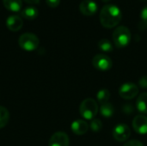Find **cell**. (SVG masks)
Here are the masks:
<instances>
[{
  "instance_id": "27",
  "label": "cell",
  "mask_w": 147,
  "mask_h": 146,
  "mask_svg": "<svg viewBox=\"0 0 147 146\" xmlns=\"http://www.w3.org/2000/svg\"><path fill=\"white\" fill-rule=\"evenodd\" d=\"M104 3H107V2H109V1H111V0H102Z\"/></svg>"
},
{
  "instance_id": "6",
  "label": "cell",
  "mask_w": 147,
  "mask_h": 146,
  "mask_svg": "<svg viewBox=\"0 0 147 146\" xmlns=\"http://www.w3.org/2000/svg\"><path fill=\"white\" fill-rule=\"evenodd\" d=\"M92 65L96 69L102 71H106L111 69L113 66V62L109 56L104 54H97L93 58Z\"/></svg>"
},
{
  "instance_id": "26",
  "label": "cell",
  "mask_w": 147,
  "mask_h": 146,
  "mask_svg": "<svg viewBox=\"0 0 147 146\" xmlns=\"http://www.w3.org/2000/svg\"><path fill=\"white\" fill-rule=\"evenodd\" d=\"M26 3H29V4H36L38 3L40 0H24Z\"/></svg>"
},
{
  "instance_id": "20",
  "label": "cell",
  "mask_w": 147,
  "mask_h": 146,
  "mask_svg": "<svg viewBox=\"0 0 147 146\" xmlns=\"http://www.w3.org/2000/svg\"><path fill=\"white\" fill-rule=\"evenodd\" d=\"M90 128L94 133H99V132H101V130L102 128V123L99 119L94 118L93 120H91V122L90 124Z\"/></svg>"
},
{
  "instance_id": "13",
  "label": "cell",
  "mask_w": 147,
  "mask_h": 146,
  "mask_svg": "<svg viewBox=\"0 0 147 146\" xmlns=\"http://www.w3.org/2000/svg\"><path fill=\"white\" fill-rule=\"evenodd\" d=\"M3 6L9 11L19 12L22 6V0H3Z\"/></svg>"
},
{
  "instance_id": "17",
  "label": "cell",
  "mask_w": 147,
  "mask_h": 146,
  "mask_svg": "<svg viewBox=\"0 0 147 146\" xmlns=\"http://www.w3.org/2000/svg\"><path fill=\"white\" fill-rule=\"evenodd\" d=\"M96 99H97V102L101 105L107 103V102H109V100L110 99V92L107 89H102L97 92Z\"/></svg>"
},
{
  "instance_id": "23",
  "label": "cell",
  "mask_w": 147,
  "mask_h": 146,
  "mask_svg": "<svg viewBox=\"0 0 147 146\" xmlns=\"http://www.w3.org/2000/svg\"><path fill=\"white\" fill-rule=\"evenodd\" d=\"M139 85L142 89H147V76H143L139 80Z\"/></svg>"
},
{
  "instance_id": "22",
  "label": "cell",
  "mask_w": 147,
  "mask_h": 146,
  "mask_svg": "<svg viewBox=\"0 0 147 146\" xmlns=\"http://www.w3.org/2000/svg\"><path fill=\"white\" fill-rule=\"evenodd\" d=\"M140 18L142 21V23H144L145 25H147V5L141 10Z\"/></svg>"
},
{
  "instance_id": "15",
  "label": "cell",
  "mask_w": 147,
  "mask_h": 146,
  "mask_svg": "<svg viewBox=\"0 0 147 146\" xmlns=\"http://www.w3.org/2000/svg\"><path fill=\"white\" fill-rule=\"evenodd\" d=\"M136 108L139 112L147 114V93H142L137 99Z\"/></svg>"
},
{
  "instance_id": "10",
  "label": "cell",
  "mask_w": 147,
  "mask_h": 146,
  "mask_svg": "<svg viewBox=\"0 0 147 146\" xmlns=\"http://www.w3.org/2000/svg\"><path fill=\"white\" fill-rule=\"evenodd\" d=\"M79 9L83 15L90 16L96 13L98 7L96 3L92 0H84L79 5Z\"/></svg>"
},
{
  "instance_id": "5",
  "label": "cell",
  "mask_w": 147,
  "mask_h": 146,
  "mask_svg": "<svg viewBox=\"0 0 147 146\" xmlns=\"http://www.w3.org/2000/svg\"><path fill=\"white\" fill-rule=\"evenodd\" d=\"M139 94V87L133 83H125L119 89V95L121 98L131 100Z\"/></svg>"
},
{
  "instance_id": "21",
  "label": "cell",
  "mask_w": 147,
  "mask_h": 146,
  "mask_svg": "<svg viewBox=\"0 0 147 146\" xmlns=\"http://www.w3.org/2000/svg\"><path fill=\"white\" fill-rule=\"evenodd\" d=\"M122 111L125 114H131L134 112V107L132 105V103H127L122 107Z\"/></svg>"
},
{
  "instance_id": "1",
  "label": "cell",
  "mask_w": 147,
  "mask_h": 146,
  "mask_svg": "<svg viewBox=\"0 0 147 146\" xmlns=\"http://www.w3.org/2000/svg\"><path fill=\"white\" fill-rule=\"evenodd\" d=\"M121 9L115 4H106L100 12L101 24L106 28L116 27L121 21Z\"/></svg>"
},
{
  "instance_id": "9",
  "label": "cell",
  "mask_w": 147,
  "mask_h": 146,
  "mask_svg": "<svg viewBox=\"0 0 147 146\" xmlns=\"http://www.w3.org/2000/svg\"><path fill=\"white\" fill-rule=\"evenodd\" d=\"M133 127L134 131L141 135L147 133V117L145 115H137L133 120Z\"/></svg>"
},
{
  "instance_id": "4",
  "label": "cell",
  "mask_w": 147,
  "mask_h": 146,
  "mask_svg": "<svg viewBox=\"0 0 147 146\" xmlns=\"http://www.w3.org/2000/svg\"><path fill=\"white\" fill-rule=\"evenodd\" d=\"M18 44L20 47L24 51L32 52L38 48L40 45V40L34 34L25 33L19 37Z\"/></svg>"
},
{
  "instance_id": "19",
  "label": "cell",
  "mask_w": 147,
  "mask_h": 146,
  "mask_svg": "<svg viewBox=\"0 0 147 146\" xmlns=\"http://www.w3.org/2000/svg\"><path fill=\"white\" fill-rule=\"evenodd\" d=\"M98 47H99L100 50H102V52H110L114 49L113 44L111 43L110 40H109L107 39L100 40L99 42H98Z\"/></svg>"
},
{
  "instance_id": "14",
  "label": "cell",
  "mask_w": 147,
  "mask_h": 146,
  "mask_svg": "<svg viewBox=\"0 0 147 146\" xmlns=\"http://www.w3.org/2000/svg\"><path fill=\"white\" fill-rule=\"evenodd\" d=\"M38 15H39V11L34 6H28L21 11L22 17L28 19V20H34L38 16Z\"/></svg>"
},
{
  "instance_id": "2",
  "label": "cell",
  "mask_w": 147,
  "mask_h": 146,
  "mask_svg": "<svg viewBox=\"0 0 147 146\" xmlns=\"http://www.w3.org/2000/svg\"><path fill=\"white\" fill-rule=\"evenodd\" d=\"M131 32L128 28L120 26L116 28L113 33V41L117 48L126 47L131 41Z\"/></svg>"
},
{
  "instance_id": "11",
  "label": "cell",
  "mask_w": 147,
  "mask_h": 146,
  "mask_svg": "<svg viewBox=\"0 0 147 146\" xmlns=\"http://www.w3.org/2000/svg\"><path fill=\"white\" fill-rule=\"evenodd\" d=\"M22 25H23V21L22 17L19 15H12L6 19V26L12 32L19 31L22 28Z\"/></svg>"
},
{
  "instance_id": "18",
  "label": "cell",
  "mask_w": 147,
  "mask_h": 146,
  "mask_svg": "<svg viewBox=\"0 0 147 146\" xmlns=\"http://www.w3.org/2000/svg\"><path fill=\"white\" fill-rule=\"evenodd\" d=\"M9 120V114L6 108L0 106V129L3 128Z\"/></svg>"
},
{
  "instance_id": "24",
  "label": "cell",
  "mask_w": 147,
  "mask_h": 146,
  "mask_svg": "<svg viewBox=\"0 0 147 146\" xmlns=\"http://www.w3.org/2000/svg\"><path fill=\"white\" fill-rule=\"evenodd\" d=\"M46 3L51 8H56L59 5L60 0H46Z\"/></svg>"
},
{
  "instance_id": "16",
  "label": "cell",
  "mask_w": 147,
  "mask_h": 146,
  "mask_svg": "<svg viewBox=\"0 0 147 146\" xmlns=\"http://www.w3.org/2000/svg\"><path fill=\"white\" fill-rule=\"evenodd\" d=\"M100 113H101V114L103 117H105V118H110V117L113 116V114L115 113V108L109 102L102 104L101 107H100Z\"/></svg>"
},
{
  "instance_id": "8",
  "label": "cell",
  "mask_w": 147,
  "mask_h": 146,
  "mask_svg": "<svg viewBox=\"0 0 147 146\" xmlns=\"http://www.w3.org/2000/svg\"><path fill=\"white\" fill-rule=\"evenodd\" d=\"M69 144L68 135L64 132H57L51 136L48 146H69Z\"/></svg>"
},
{
  "instance_id": "25",
  "label": "cell",
  "mask_w": 147,
  "mask_h": 146,
  "mask_svg": "<svg viewBox=\"0 0 147 146\" xmlns=\"http://www.w3.org/2000/svg\"><path fill=\"white\" fill-rule=\"evenodd\" d=\"M123 146H144V145L139 140H130L127 141Z\"/></svg>"
},
{
  "instance_id": "7",
  "label": "cell",
  "mask_w": 147,
  "mask_h": 146,
  "mask_svg": "<svg viewBox=\"0 0 147 146\" xmlns=\"http://www.w3.org/2000/svg\"><path fill=\"white\" fill-rule=\"evenodd\" d=\"M113 137L118 142L127 141L131 136V130L126 124H118L113 129Z\"/></svg>"
},
{
  "instance_id": "12",
  "label": "cell",
  "mask_w": 147,
  "mask_h": 146,
  "mask_svg": "<svg viewBox=\"0 0 147 146\" xmlns=\"http://www.w3.org/2000/svg\"><path fill=\"white\" fill-rule=\"evenodd\" d=\"M71 129L72 133L76 135H84L89 130V125L86 121L83 120H74L71 125Z\"/></svg>"
},
{
  "instance_id": "3",
  "label": "cell",
  "mask_w": 147,
  "mask_h": 146,
  "mask_svg": "<svg viewBox=\"0 0 147 146\" xmlns=\"http://www.w3.org/2000/svg\"><path fill=\"white\" fill-rule=\"evenodd\" d=\"M79 112L83 118L91 120L98 113V104L92 98L84 99L80 104Z\"/></svg>"
}]
</instances>
